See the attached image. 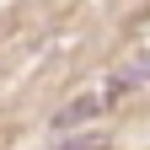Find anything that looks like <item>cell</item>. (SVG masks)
I'll return each mask as SVG.
<instances>
[{"label":"cell","instance_id":"cell-1","mask_svg":"<svg viewBox=\"0 0 150 150\" xmlns=\"http://www.w3.org/2000/svg\"><path fill=\"white\" fill-rule=\"evenodd\" d=\"M139 86H150V54H134L129 64H118V70L102 81V97H107V107H112V102H123L129 91H139Z\"/></svg>","mask_w":150,"mask_h":150},{"label":"cell","instance_id":"cell-2","mask_svg":"<svg viewBox=\"0 0 150 150\" xmlns=\"http://www.w3.org/2000/svg\"><path fill=\"white\" fill-rule=\"evenodd\" d=\"M102 112H107L102 86H97V91H81V97H70L59 112H54V134H64V129H81V123H91V118H102Z\"/></svg>","mask_w":150,"mask_h":150},{"label":"cell","instance_id":"cell-3","mask_svg":"<svg viewBox=\"0 0 150 150\" xmlns=\"http://www.w3.org/2000/svg\"><path fill=\"white\" fill-rule=\"evenodd\" d=\"M97 145H102L97 134H75V145H59V150H97Z\"/></svg>","mask_w":150,"mask_h":150}]
</instances>
